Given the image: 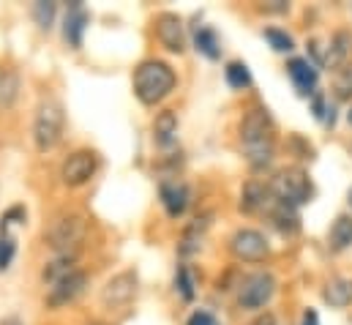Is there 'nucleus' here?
<instances>
[{
  "instance_id": "f257e3e1",
  "label": "nucleus",
  "mask_w": 352,
  "mask_h": 325,
  "mask_svg": "<svg viewBox=\"0 0 352 325\" xmlns=\"http://www.w3.org/2000/svg\"><path fill=\"white\" fill-rule=\"evenodd\" d=\"M241 145H243L246 162L254 169H263L270 164L276 140H273V123H270L267 109L252 107L243 115V120H241Z\"/></svg>"
},
{
  "instance_id": "f03ea898",
  "label": "nucleus",
  "mask_w": 352,
  "mask_h": 325,
  "mask_svg": "<svg viewBox=\"0 0 352 325\" xmlns=\"http://www.w3.org/2000/svg\"><path fill=\"white\" fill-rule=\"evenodd\" d=\"M175 87V72L164 61H145L134 72V93L142 104H159Z\"/></svg>"
},
{
  "instance_id": "7ed1b4c3",
  "label": "nucleus",
  "mask_w": 352,
  "mask_h": 325,
  "mask_svg": "<svg viewBox=\"0 0 352 325\" xmlns=\"http://www.w3.org/2000/svg\"><path fill=\"white\" fill-rule=\"evenodd\" d=\"M85 235H88V219L82 213H63L52 222V227L47 233V244L60 257H77Z\"/></svg>"
},
{
  "instance_id": "20e7f679",
  "label": "nucleus",
  "mask_w": 352,
  "mask_h": 325,
  "mask_svg": "<svg viewBox=\"0 0 352 325\" xmlns=\"http://www.w3.org/2000/svg\"><path fill=\"white\" fill-rule=\"evenodd\" d=\"M63 123H66V115H63V107L55 98H47V101L38 104L36 118H33V143L41 154L52 151L60 143Z\"/></svg>"
},
{
  "instance_id": "39448f33",
  "label": "nucleus",
  "mask_w": 352,
  "mask_h": 325,
  "mask_svg": "<svg viewBox=\"0 0 352 325\" xmlns=\"http://www.w3.org/2000/svg\"><path fill=\"white\" fill-rule=\"evenodd\" d=\"M270 189H273L276 200H281V202H287L292 208L311 200V180H309L306 169H300V167H284V169H278L276 178H273V183H270Z\"/></svg>"
},
{
  "instance_id": "423d86ee",
  "label": "nucleus",
  "mask_w": 352,
  "mask_h": 325,
  "mask_svg": "<svg viewBox=\"0 0 352 325\" xmlns=\"http://www.w3.org/2000/svg\"><path fill=\"white\" fill-rule=\"evenodd\" d=\"M273 293H276V279L263 271V273H254L243 282L238 301H241L243 309H263L265 304L273 298Z\"/></svg>"
},
{
  "instance_id": "0eeeda50",
  "label": "nucleus",
  "mask_w": 352,
  "mask_h": 325,
  "mask_svg": "<svg viewBox=\"0 0 352 325\" xmlns=\"http://www.w3.org/2000/svg\"><path fill=\"white\" fill-rule=\"evenodd\" d=\"M134 293H137V273H134V271H123V273L112 276V279L104 284V290H101V304H104L107 309H120V306H126V304L134 298Z\"/></svg>"
},
{
  "instance_id": "6e6552de",
  "label": "nucleus",
  "mask_w": 352,
  "mask_h": 325,
  "mask_svg": "<svg viewBox=\"0 0 352 325\" xmlns=\"http://www.w3.org/2000/svg\"><path fill=\"white\" fill-rule=\"evenodd\" d=\"M230 251L238 257V260H243V262H260L267 257V241H265L263 233H257V230H238L232 238H230Z\"/></svg>"
},
{
  "instance_id": "1a4fd4ad",
  "label": "nucleus",
  "mask_w": 352,
  "mask_h": 325,
  "mask_svg": "<svg viewBox=\"0 0 352 325\" xmlns=\"http://www.w3.org/2000/svg\"><path fill=\"white\" fill-rule=\"evenodd\" d=\"M96 154L93 151H74L63 167H60V178H63V183L66 186H72V189H77V186H85L90 178H93V172H96Z\"/></svg>"
},
{
  "instance_id": "9d476101",
  "label": "nucleus",
  "mask_w": 352,
  "mask_h": 325,
  "mask_svg": "<svg viewBox=\"0 0 352 325\" xmlns=\"http://www.w3.org/2000/svg\"><path fill=\"white\" fill-rule=\"evenodd\" d=\"M85 284H88V276H85V271H74V273H69L66 279H60L58 284H52L50 287V295H47V304L52 306V309H58V306H66V304H72L82 290H85Z\"/></svg>"
},
{
  "instance_id": "9b49d317",
  "label": "nucleus",
  "mask_w": 352,
  "mask_h": 325,
  "mask_svg": "<svg viewBox=\"0 0 352 325\" xmlns=\"http://www.w3.org/2000/svg\"><path fill=\"white\" fill-rule=\"evenodd\" d=\"M156 33L159 41L170 50V52H183L186 50V33H183V22L177 14H159L156 17Z\"/></svg>"
},
{
  "instance_id": "f8f14e48",
  "label": "nucleus",
  "mask_w": 352,
  "mask_h": 325,
  "mask_svg": "<svg viewBox=\"0 0 352 325\" xmlns=\"http://www.w3.org/2000/svg\"><path fill=\"white\" fill-rule=\"evenodd\" d=\"M276 202H278V200H276L273 189H270V186H263V183H257V180L246 183V189H243V197H241V208H243L246 213L270 211Z\"/></svg>"
},
{
  "instance_id": "ddd939ff",
  "label": "nucleus",
  "mask_w": 352,
  "mask_h": 325,
  "mask_svg": "<svg viewBox=\"0 0 352 325\" xmlns=\"http://www.w3.org/2000/svg\"><path fill=\"white\" fill-rule=\"evenodd\" d=\"M287 74H289V80L295 82L300 96H311L314 93V87H317V69L306 58H292L287 63Z\"/></svg>"
},
{
  "instance_id": "4468645a",
  "label": "nucleus",
  "mask_w": 352,
  "mask_h": 325,
  "mask_svg": "<svg viewBox=\"0 0 352 325\" xmlns=\"http://www.w3.org/2000/svg\"><path fill=\"white\" fill-rule=\"evenodd\" d=\"M159 194H162L164 211H167L173 219L183 216V211H186V205H188V189H186L183 183H177V180H164V183L159 186Z\"/></svg>"
},
{
  "instance_id": "2eb2a0df",
  "label": "nucleus",
  "mask_w": 352,
  "mask_h": 325,
  "mask_svg": "<svg viewBox=\"0 0 352 325\" xmlns=\"http://www.w3.org/2000/svg\"><path fill=\"white\" fill-rule=\"evenodd\" d=\"M352 52V33L350 30H336L333 39H331V47L322 58V66L325 69H339V66H347V58Z\"/></svg>"
},
{
  "instance_id": "dca6fc26",
  "label": "nucleus",
  "mask_w": 352,
  "mask_h": 325,
  "mask_svg": "<svg viewBox=\"0 0 352 325\" xmlns=\"http://www.w3.org/2000/svg\"><path fill=\"white\" fill-rule=\"evenodd\" d=\"M85 25H88V14L82 11V6H80V3H74V6H72V11H69V17H66V28H63V36H66V41H69L74 50H80V47H82Z\"/></svg>"
},
{
  "instance_id": "f3484780",
  "label": "nucleus",
  "mask_w": 352,
  "mask_h": 325,
  "mask_svg": "<svg viewBox=\"0 0 352 325\" xmlns=\"http://www.w3.org/2000/svg\"><path fill=\"white\" fill-rule=\"evenodd\" d=\"M322 298L333 306V309H344L352 304V279H331L325 284Z\"/></svg>"
},
{
  "instance_id": "a211bd4d",
  "label": "nucleus",
  "mask_w": 352,
  "mask_h": 325,
  "mask_svg": "<svg viewBox=\"0 0 352 325\" xmlns=\"http://www.w3.org/2000/svg\"><path fill=\"white\" fill-rule=\"evenodd\" d=\"M177 134V118L173 109H164V112H159L156 115V120H153V137H156V143L159 145H173V140H175Z\"/></svg>"
},
{
  "instance_id": "6ab92c4d",
  "label": "nucleus",
  "mask_w": 352,
  "mask_h": 325,
  "mask_svg": "<svg viewBox=\"0 0 352 325\" xmlns=\"http://www.w3.org/2000/svg\"><path fill=\"white\" fill-rule=\"evenodd\" d=\"M331 249L333 251H344L347 246H352V216L350 213H342L336 222H333V227H331Z\"/></svg>"
},
{
  "instance_id": "aec40b11",
  "label": "nucleus",
  "mask_w": 352,
  "mask_h": 325,
  "mask_svg": "<svg viewBox=\"0 0 352 325\" xmlns=\"http://www.w3.org/2000/svg\"><path fill=\"white\" fill-rule=\"evenodd\" d=\"M270 219H273L276 227L284 230V233H295V230L300 227V224H298V213H295V208L287 205V202H281V200L270 208Z\"/></svg>"
},
{
  "instance_id": "412c9836",
  "label": "nucleus",
  "mask_w": 352,
  "mask_h": 325,
  "mask_svg": "<svg viewBox=\"0 0 352 325\" xmlns=\"http://www.w3.org/2000/svg\"><path fill=\"white\" fill-rule=\"evenodd\" d=\"M16 96H19V77H16L14 69H6V72L0 74V107H3V109L14 107Z\"/></svg>"
},
{
  "instance_id": "4be33fe9",
  "label": "nucleus",
  "mask_w": 352,
  "mask_h": 325,
  "mask_svg": "<svg viewBox=\"0 0 352 325\" xmlns=\"http://www.w3.org/2000/svg\"><path fill=\"white\" fill-rule=\"evenodd\" d=\"M77 268H74V257H58L55 262H50L47 268H44V282L52 287V284H58L60 279H66L69 273H74Z\"/></svg>"
},
{
  "instance_id": "5701e85b",
  "label": "nucleus",
  "mask_w": 352,
  "mask_h": 325,
  "mask_svg": "<svg viewBox=\"0 0 352 325\" xmlns=\"http://www.w3.org/2000/svg\"><path fill=\"white\" fill-rule=\"evenodd\" d=\"M194 44H197V50H199L205 58H210V61L219 58V39H216V33H213L210 28H199L197 36H194Z\"/></svg>"
},
{
  "instance_id": "b1692460",
  "label": "nucleus",
  "mask_w": 352,
  "mask_h": 325,
  "mask_svg": "<svg viewBox=\"0 0 352 325\" xmlns=\"http://www.w3.org/2000/svg\"><path fill=\"white\" fill-rule=\"evenodd\" d=\"M224 74H227V82H230L235 90H243V87H249V85H252V74H249L246 63H241V61H232V63H227Z\"/></svg>"
},
{
  "instance_id": "393cba45",
  "label": "nucleus",
  "mask_w": 352,
  "mask_h": 325,
  "mask_svg": "<svg viewBox=\"0 0 352 325\" xmlns=\"http://www.w3.org/2000/svg\"><path fill=\"white\" fill-rule=\"evenodd\" d=\"M33 19H36L44 30H50V25H52V19H55V3H50V0L33 3Z\"/></svg>"
},
{
  "instance_id": "a878e982",
  "label": "nucleus",
  "mask_w": 352,
  "mask_h": 325,
  "mask_svg": "<svg viewBox=\"0 0 352 325\" xmlns=\"http://www.w3.org/2000/svg\"><path fill=\"white\" fill-rule=\"evenodd\" d=\"M333 90H336L339 98H350L352 96V63L339 69V74L333 80Z\"/></svg>"
},
{
  "instance_id": "bb28decb",
  "label": "nucleus",
  "mask_w": 352,
  "mask_h": 325,
  "mask_svg": "<svg viewBox=\"0 0 352 325\" xmlns=\"http://www.w3.org/2000/svg\"><path fill=\"white\" fill-rule=\"evenodd\" d=\"M265 39L270 41V47L276 52H289L292 50V39L284 30H278V28H265Z\"/></svg>"
},
{
  "instance_id": "cd10ccee",
  "label": "nucleus",
  "mask_w": 352,
  "mask_h": 325,
  "mask_svg": "<svg viewBox=\"0 0 352 325\" xmlns=\"http://www.w3.org/2000/svg\"><path fill=\"white\" fill-rule=\"evenodd\" d=\"M175 287L180 290V295H183L186 301H191V298H194V282H191V273H188V268H186V265H180V268H177Z\"/></svg>"
},
{
  "instance_id": "c85d7f7f",
  "label": "nucleus",
  "mask_w": 352,
  "mask_h": 325,
  "mask_svg": "<svg viewBox=\"0 0 352 325\" xmlns=\"http://www.w3.org/2000/svg\"><path fill=\"white\" fill-rule=\"evenodd\" d=\"M14 251H16L14 238L3 235V238H0V271H3V268H8V262L14 260Z\"/></svg>"
},
{
  "instance_id": "c756f323",
  "label": "nucleus",
  "mask_w": 352,
  "mask_h": 325,
  "mask_svg": "<svg viewBox=\"0 0 352 325\" xmlns=\"http://www.w3.org/2000/svg\"><path fill=\"white\" fill-rule=\"evenodd\" d=\"M14 219H22V222H25V208H22V205H14V208H11V211H8V213L0 219V233H3V230H6V227L14 222Z\"/></svg>"
},
{
  "instance_id": "7c9ffc66",
  "label": "nucleus",
  "mask_w": 352,
  "mask_h": 325,
  "mask_svg": "<svg viewBox=\"0 0 352 325\" xmlns=\"http://www.w3.org/2000/svg\"><path fill=\"white\" fill-rule=\"evenodd\" d=\"M188 325H219V323H216V317L210 312H194L188 317Z\"/></svg>"
},
{
  "instance_id": "2f4dec72",
  "label": "nucleus",
  "mask_w": 352,
  "mask_h": 325,
  "mask_svg": "<svg viewBox=\"0 0 352 325\" xmlns=\"http://www.w3.org/2000/svg\"><path fill=\"white\" fill-rule=\"evenodd\" d=\"M303 325H320V317H317V312H314V309H306V315H303Z\"/></svg>"
},
{
  "instance_id": "473e14b6",
  "label": "nucleus",
  "mask_w": 352,
  "mask_h": 325,
  "mask_svg": "<svg viewBox=\"0 0 352 325\" xmlns=\"http://www.w3.org/2000/svg\"><path fill=\"white\" fill-rule=\"evenodd\" d=\"M252 325H276V317H273L270 312H265V315H260Z\"/></svg>"
},
{
  "instance_id": "72a5a7b5",
  "label": "nucleus",
  "mask_w": 352,
  "mask_h": 325,
  "mask_svg": "<svg viewBox=\"0 0 352 325\" xmlns=\"http://www.w3.org/2000/svg\"><path fill=\"white\" fill-rule=\"evenodd\" d=\"M0 325H22V323H19L16 317H6V320H3V323H0Z\"/></svg>"
},
{
  "instance_id": "f704fd0d",
  "label": "nucleus",
  "mask_w": 352,
  "mask_h": 325,
  "mask_svg": "<svg viewBox=\"0 0 352 325\" xmlns=\"http://www.w3.org/2000/svg\"><path fill=\"white\" fill-rule=\"evenodd\" d=\"M88 325H104V323H96V320H90V323Z\"/></svg>"
},
{
  "instance_id": "c9c22d12",
  "label": "nucleus",
  "mask_w": 352,
  "mask_h": 325,
  "mask_svg": "<svg viewBox=\"0 0 352 325\" xmlns=\"http://www.w3.org/2000/svg\"><path fill=\"white\" fill-rule=\"evenodd\" d=\"M347 118H350V123H352V109H350V115H347Z\"/></svg>"
}]
</instances>
